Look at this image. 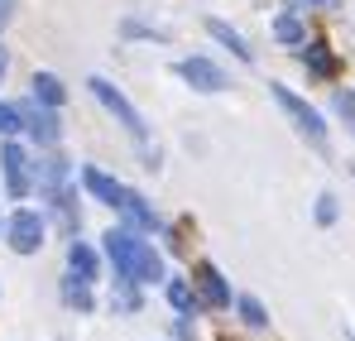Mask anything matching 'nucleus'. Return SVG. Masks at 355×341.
<instances>
[{
	"instance_id": "nucleus-1",
	"label": "nucleus",
	"mask_w": 355,
	"mask_h": 341,
	"mask_svg": "<svg viewBox=\"0 0 355 341\" xmlns=\"http://www.w3.org/2000/svg\"><path fill=\"white\" fill-rule=\"evenodd\" d=\"M101 240H106V255H111L120 279H135V284H159V279H164L159 250H154L149 240H139L135 226H116V231H106Z\"/></svg>"
},
{
	"instance_id": "nucleus-2",
	"label": "nucleus",
	"mask_w": 355,
	"mask_h": 341,
	"mask_svg": "<svg viewBox=\"0 0 355 341\" xmlns=\"http://www.w3.org/2000/svg\"><path fill=\"white\" fill-rule=\"evenodd\" d=\"M87 87H92V97H96V101H101L106 111L116 115V120H120V125H125V130H130V135H135V140H139V144L149 140V125H144V115H139V111H135V106H130V97L120 92L116 82H106V77H92ZM144 159H149L144 169H154V164H159V154H154L149 144H144Z\"/></svg>"
},
{
	"instance_id": "nucleus-3",
	"label": "nucleus",
	"mask_w": 355,
	"mask_h": 341,
	"mask_svg": "<svg viewBox=\"0 0 355 341\" xmlns=\"http://www.w3.org/2000/svg\"><path fill=\"white\" fill-rule=\"evenodd\" d=\"M269 97L279 101V111L297 125V135H302L307 144H327V120H322V111H317V106H307V101H302L297 92H288L284 82H269Z\"/></svg>"
},
{
	"instance_id": "nucleus-4",
	"label": "nucleus",
	"mask_w": 355,
	"mask_h": 341,
	"mask_svg": "<svg viewBox=\"0 0 355 341\" xmlns=\"http://www.w3.org/2000/svg\"><path fill=\"white\" fill-rule=\"evenodd\" d=\"M0 178H5V192H10L15 202H24V197L34 192V159H29L15 140L0 144Z\"/></svg>"
},
{
	"instance_id": "nucleus-5",
	"label": "nucleus",
	"mask_w": 355,
	"mask_h": 341,
	"mask_svg": "<svg viewBox=\"0 0 355 341\" xmlns=\"http://www.w3.org/2000/svg\"><path fill=\"white\" fill-rule=\"evenodd\" d=\"M44 231H49V222H44L34 207H19V212L5 222V240H10V250H15V255H39Z\"/></svg>"
},
{
	"instance_id": "nucleus-6",
	"label": "nucleus",
	"mask_w": 355,
	"mask_h": 341,
	"mask_svg": "<svg viewBox=\"0 0 355 341\" xmlns=\"http://www.w3.org/2000/svg\"><path fill=\"white\" fill-rule=\"evenodd\" d=\"M19 120H24V135L34 140V144H58L62 140V125L58 115H53V106H44V101H19Z\"/></svg>"
},
{
	"instance_id": "nucleus-7",
	"label": "nucleus",
	"mask_w": 355,
	"mask_h": 341,
	"mask_svg": "<svg viewBox=\"0 0 355 341\" xmlns=\"http://www.w3.org/2000/svg\"><path fill=\"white\" fill-rule=\"evenodd\" d=\"M197 279H192V288H197V298H202V308H231V284H226V274L211 265V260H202L197 269H192Z\"/></svg>"
},
{
	"instance_id": "nucleus-8",
	"label": "nucleus",
	"mask_w": 355,
	"mask_h": 341,
	"mask_svg": "<svg viewBox=\"0 0 355 341\" xmlns=\"http://www.w3.org/2000/svg\"><path fill=\"white\" fill-rule=\"evenodd\" d=\"M178 77H182L187 87H197V92H226V87H231L226 72H221L211 58H182V63H178Z\"/></svg>"
},
{
	"instance_id": "nucleus-9",
	"label": "nucleus",
	"mask_w": 355,
	"mask_h": 341,
	"mask_svg": "<svg viewBox=\"0 0 355 341\" xmlns=\"http://www.w3.org/2000/svg\"><path fill=\"white\" fill-rule=\"evenodd\" d=\"M116 212H120V217H125L135 231H159V226H164V222H159V212H154V207H149V202H144L135 188H125V192H120Z\"/></svg>"
},
{
	"instance_id": "nucleus-10",
	"label": "nucleus",
	"mask_w": 355,
	"mask_h": 341,
	"mask_svg": "<svg viewBox=\"0 0 355 341\" xmlns=\"http://www.w3.org/2000/svg\"><path fill=\"white\" fill-rule=\"evenodd\" d=\"M67 159H58V154H53V159H34V188H39V192H44V197H53V192H62V188H67Z\"/></svg>"
},
{
	"instance_id": "nucleus-11",
	"label": "nucleus",
	"mask_w": 355,
	"mask_h": 341,
	"mask_svg": "<svg viewBox=\"0 0 355 341\" xmlns=\"http://www.w3.org/2000/svg\"><path fill=\"white\" fill-rule=\"evenodd\" d=\"M82 188H87V192H92L96 202H106V207H116V202H120V192H125V188H120L116 178H111V173L92 169V164L82 169Z\"/></svg>"
},
{
	"instance_id": "nucleus-12",
	"label": "nucleus",
	"mask_w": 355,
	"mask_h": 341,
	"mask_svg": "<svg viewBox=\"0 0 355 341\" xmlns=\"http://www.w3.org/2000/svg\"><path fill=\"white\" fill-rule=\"evenodd\" d=\"M67 269H72L77 279H87V284H92V279L101 274V265H96V250H92L87 240H72V245H67Z\"/></svg>"
},
{
	"instance_id": "nucleus-13",
	"label": "nucleus",
	"mask_w": 355,
	"mask_h": 341,
	"mask_svg": "<svg viewBox=\"0 0 355 341\" xmlns=\"http://www.w3.org/2000/svg\"><path fill=\"white\" fill-rule=\"evenodd\" d=\"M207 34H211V39L221 44V49H231V53H236L240 63H254V53H250V44L240 39V34L231 29V24H226V19H207Z\"/></svg>"
},
{
	"instance_id": "nucleus-14",
	"label": "nucleus",
	"mask_w": 355,
	"mask_h": 341,
	"mask_svg": "<svg viewBox=\"0 0 355 341\" xmlns=\"http://www.w3.org/2000/svg\"><path fill=\"white\" fill-rule=\"evenodd\" d=\"M34 101H44V106H62L67 101V87H62V77H53V72H34Z\"/></svg>"
},
{
	"instance_id": "nucleus-15",
	"label": "nucleus",
	"mask_w": 355,
	"mask_h": 341,
	"mask_svg": "<svg viewBox=\"0 0 355 341\" xmlns=\"http://www.w3.org/2000/svg\"><path fill=\"white\" fill-rule=\"evenodd\" d=\"M62 303H67V308H77V313H92V308H96L92 284H87V279H77V274H67V279H62Z\"/></svg>"
},
{
	"instance_id": "nucleus-16",
	"label": "nucleus",
	"mask_w": 355,
	"mask_h": 341,
	"mask_svg": "<svg viewBox=\"0 0 355 341\" xmlns=\"http://www.w3.org/2000/svg\"><path fill=\"white\" fill-rule=\"evenodd\" d=\"M274 39L288 44V49H302V44H307V29H302V19H297L293 10H284V15L274 19Z\"/></svg>"
},
{
	"instance_id": "nucleus-17",
	"label": "nucleus",
	"mask_w": 355,
	"mask_h": 341,
	"mask_svg": "<svg viewBox=\"0 0 355 341\" xmlns=\"http://www.w3.org/2000/svg\"><path fill=\"white\" fill-rule=\"evenodd\" d=\"M168 303H173L182 317H192L197 308H202V298H197V288L187 284V279H168Z\"/></svg>"
},
{
	"instance_id": "nucleus-18",
	"label": "nucleus",
	"mask_w": 355,
	"mask_h": 341,
	"mask_svg": "<svg viewBox=\"0 0 355 341\" xmlns=\"http://www.w3.org/2000/svg\"><path fill=\"white\" fill-rule=\"evenodd\" d=\"M302 63H307L317 77H331V72H336V58L327 53L322 44H302Z\"/></svg>"
},
{
	"instance_id": "nucleus-19",
	"label": "nucleus",
	"mask_w": 355,
	"mask_h": 341,
	"mask_svg": "<svg viewBox=\"0 0 355 341\" xmlns=\"http://www.w3.org/2000/svg\"><path fill=\"white\" fill-rule=\"evenodd\" d=\"M236 308H240V317H245V327H254V332H264V327H269V313H264V303H259V298H250V293H245V298H236Z\"/></svg>"
},
{
	"instance_id": "nucleus-20",
	"label": "nucleus",
	"mask_w": 355,
	"mask_h": 341,
	"mask_svg": "<svg viewBox=\"0 0 355 341\" xmlns=\"http://www.w3.org/2000/svg\"><path fill=\"white\" fill-rule=\"evenodd\" d=\"M19 130H24V120H19V106L0 101V140H15Z\"/></svg>"
},
{
	"instance_id": "nucleus-21",
	"label": "nucleus",
	"mask_w": 355,
	"mask_h": 341,
	"mask_svg": "<svg viewBox=\"0 0 355 341\" xmlns=\"http://www.w3.org/2000/svg\"><path fill=\"white\" fill-rule=\"evenodd\" d=\"M116 308H125V313H135V308H139L135 279H120V274H116Z\"/></svg>"
},
{
	"instance_id": "nucleus-22",
	"label": "nucleus",
	"mask_w": 355,
	"mask_h": 341,
	"mask_svg": "<svg viewBox=\"0 0 355 341\" xmlns=\"http://www.w3.org/2000/svg\"><path fill=\"white\" fill-rule=\"evenodd\" d=\"M331 106H336V115H341V120L355 130V92H346V87H341V92L331 97Z\"/></svg>"
},
{
	"instance_id": "nucleus-23",
	"label": "nucleus",
	"mask_w": 355,
	"mask_h": 341,
	"mask_svg": "<svg viewBox=\"0 0 355 341\" xmlns=\"http://www.w3.org/2000/svg\"><path fill=\"white\" fill-rule=\"evenodd\" d=\"M336 217H341V207H336V197H331V192H322V197H317V222H322V226H331Z\"/></svg>"
},
{
	"instance_id": "nucleus-24",
	"label": "nucleus",
	"mask_w": 355,
	"mask_h": 341,
	"mask_svg": "<svg viewBox=\"0 0 355 341\" xmlns=\"http://www.w3.org/2000/svg\"><path fill=\"white\" fill-rule=\"evenodd\" d=\"M10 19H15V0H0V29H5Z\"/></svg>"
},
{
	"instance_id": "nucleus-25",
	"label": "nucleus",
	"mask_w": 355,
	"mask_h": 341,
	"mask_svg": "<svg viewBox=\"0 0 355 341\" xmlns=\"http://www.w3.org/2000/svg\"><path fill=\"white\" fill-rule=\"evenodd\" d=\"M307 5H312V10H336L341 0H307Z\"/></svg>"
},
{
	"instance_id": "nucleus-26",
	"label": "nucleus",
	"mask_w": 355,
	"mask_h": 341,
	"mask_svg": "<svg viewBox=\"0 0 355 341\" xmlns=\"http://www.w3.org/2000/svg\"><path fill=\"white\" fill-rule=\"evenodd\" d=\"M5 72H10V53L0 49V82H5Z\"/></svg>"
}]
</instances>
